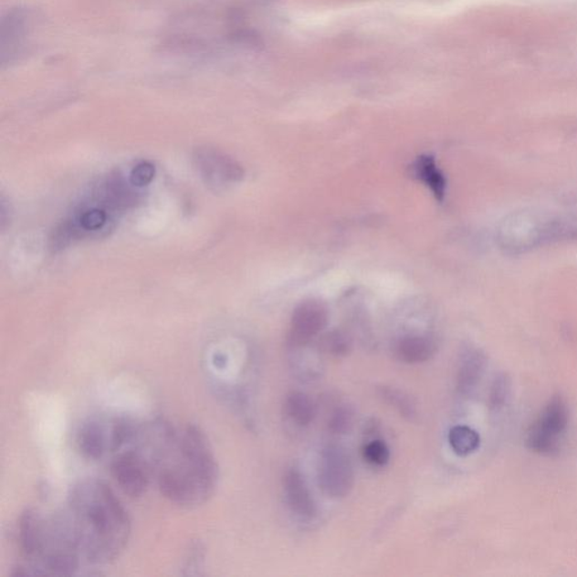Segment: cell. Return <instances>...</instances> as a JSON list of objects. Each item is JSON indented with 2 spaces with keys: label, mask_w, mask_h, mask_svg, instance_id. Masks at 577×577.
<instances>
[{
  "label": "cell",
  "mask_w": 577,
  "mask_h": 577,
  "mask_svg": "<svg viewBox=\"0 0 577 577\" xmlns=\"http://www.w3.org/2000/svg\"><path fill=\"white\" fill-rule=\"evenodd\" d=\"M329 324V310L319 301L302 302L293 312L288 344L300 348L310 342L326 329Z\"/></svg>",
  "instance_id": "ba28073f"
},
{
  "label": "cell",
  "mask_w": 577,
  "mask_h": 577,
  "mask_svg": "<svg viewBox=\"0 0 577 577\" xmlns=\"http://www.w3.org/2000/svg\"><path fill=\"white\" fill-rule=\"evenodd\" d=\"M204 158V168L206 171V176L209 179H223V180H232L236 181L240 179L243 176V172L240 170V167L236 165L233 161L228 160V158L221 157L219 155H205Z\"/></svg>",
  "instance_id": "9a60e30c"
},
{
  "label": "cell",
  "mask_w": 577,
  "mask_h": 577,
  "mask_svg": "<svg viewBox=\"0 0 577 577\" xmlns=\"http://www.w3.org/2000/svg\"><path fill=\"white\" fill-rule=\"evenodd\" d=\"M508 380L504 377L495 380L492 393H490V402H492L493 407H501V405H503L505 402V399H507L508 397Z\"/></svg>",
  "instance_id": "603a6c76"
},
{
  "label": "cell",
  "mask_w": 577,
  "mask_h": 577,
  "mask_svg": "<svg viewBox=\"0 0 577 577\" xmlns=\"http://www.w3.org/2000/svg\"><path fill=\"white\" fill-rule=\"evenodd\" d=\"M413 174L418 181L429 187L437 200H444L446 190V180L444 173L437 167L435 158L425 155L417 158L413 165Z\"/></svg>",
  "instance_id": "4fadbf2b"
},
{
  "label": "cell",
  "mask_w": 577,
  "mask_h": 577,
  "mask_svg": "<svg viewBox=\"0 0 577 577\" xmlns=\"http://www.w3.org/2000/svg\"><path fill=\"white\" fill-rule=\"evenodd\" d=\"M107 221V215L103 211L93 209L88 211L80 218V224L86 230H98L103 227Z\"/></svg>",
  "instance_id": "7402d4cb"
},
{
  "label": "cell",
  "mask_w": 577,
  "mask_h": 577,
  "mask_svg": "<svg viewBox=\"0 0 577 577\" xmlns=\"http://www.w3.org/2000/svg\"><path fill=\"white\" fill-rule=\"evenodd\" d=\"M64 511L85 562L107 565L126 550L131 522L123 504L102 480L77 483Z\"/></svg>",
  "instance_id": "7a4b0ae2"
},
{
  "label": "cell",
  "mask_w": 577,
  "mask_h": 577,
  "mask_svg": "<svg viewBox=\"0 0 577 577\" xmlns=\"http://www.w3.org/2000/svg\"><path fill=\"white\" fill-rule=\"evenodd\" d=\"M18 540L27 561L17 567L18 576L74 575L84 561L65 511L26 509L19 519Z\"/></svg>",
  "instance_id": "3957f363"
},
{
  "label": "cell",
  "mask_w": 577,
  "mask_h": 577,
  "mask_svg": "<svg viewBox=\"0 0 577 577\" xmlns=\"http://www.w3.org/2000/svg\"><path fill=\"white\" fill-rule=\"evenodd\" d=\"M435 352V344L430 338L423 335H407L398 341L396 355L407 364H418L430 360Z\"/></svg>",
  "instance_id": "7c38bea8"
},
{
  "label": "cell",
  "mask_w": 577,
  "mask_h": 577,
  "mask_svg": "<svg viewBox=\"0 0 577 577\" xmlns=\"http://www.w3.org/2000/svg\"><path fill=\"white\" fill-rule=\"evenodd\" d=\"M147 460L163 498L182 508H195L213 497L219 469L208 437L198 426L176 427L156 421L139 427L133 439Z\"/></svg>",
  "instance_id": "6da1fadb"
},
{
  "label": "cell",
  "mask_w": 577,
  "mask_h": 577,
  "mask_svg": "<svg viewBox=\"0 0 577 577\" xmlns=\"http://www.w3.org/2000/svg\"><path fill=\"white\" fill-rule=\"evenodd\" d=\"M380 396L388 404H391L392 406L395 407L396 410L401 413L404 417H407L408 420H413V418L416 416L414 404L412 403L411 399L408 398L405 393L396 391V389L383 387L382 391H380Z\"/></svg>",
  "instance_id": "e0dca14e"
},
{
  "label": "cell",
  "mask_w": 577,
  "mask_h": 577,
  "mask_svg": "<svg viewBox=\"0 0 577 577\" xmlns=\"http://www.w3.org/2000/svg\"><path fill=\"white\" fill-rule=\"evenodd\" d=\"M449 444L456 455L465 456L474 454L479 448L480 437L471 427L456 425L449 432Z\"/></svg>",
  "instance_id": "2e32d148"
},
{
  "label": "cell",
  "mask_w": 577,
  "mask_h": 577,
  "mask_svg": "<svg viewBox=\"0 0 577 577\" xmlns=\"http://www.w3.org/2000/svg\"><path fill=\"white\" fill-rule=\"evenodd\" d=\"M363 458L368 464L372 466L387 465L389 459H391V451H389L388 446L384 444L383 440H373L364 446L362 450Z\"/></svg>",
  "instance_id": "ac0fdd59"
},
{
  "label": "cell",
  "mask_w": 577,
  "mask_h": 577,
  "mask_svg": "<svg viewBox=\"0 0 577 577\" xmlns=\"http://www.w3.org/2000/svg\"><path fill=\"white\" fill-rule=\"evenodd\" d=\"M40 16L35 9L16 6L8 9L0 21V65L9 68L31 54Z\"/></svg>",
  "instance_id": "277c9868"
},
{
  "label": "cell",
  "mask_w": 577,
  "mask_h": 577,
  "mask_svg": "<svg viewBox=\"0 0 577 577\" xmlns=\"http://www.w3.org/2000/svg\"><path fill=\"white\" fill-rule=\"evenodd\" d=\"M487 358L482 351L469 348L461 355L456 384L460 393H469L477 386L484 373Z\"/></svg>",
  "instance_id": "8fae6325"
},
{
  "label": "cell",
  "mask_w": 577,
  "mask_h": 577,
  "mask_svg": "<svg viewBox=\"0 0 577 577\" xmlns=\"http://www.w3.org/2000/svg\"><path fill=\"white\" fill-rule=\"evenodd\" d=\"M283 488L288 508L296 516L311 519L315 517L317 509L314 498L308 488L307 484L299 471L288 470L283 477Z\"/></svg>",
  "instance_id": "9c48e42d"
},
{
  "label": "cell",
  "mask_w": 577,
  "mask_h": 577,
  "mask_svg": "<svg viewBox=\"0 0 577 577\" xmlns=\"http://www.w3.org/2000/svg\"><path fill=\"white\" fill-rule=\"evenodd\" d=\"M285 410L293 423L299 426L309 425L316 416V407L304 393L293 392L286 398Z\"/></svg>",
  "instance_id": "5bb4252c"
},
{
  "label": "cell",
  "mask_w": 577,
  "mask_h": 577,
  "mask_svg": "<svg viewBox=\"0 0 577 577\" xmlns=\"http://www.w3.org/2000/svg\"><path fill=\"white\" fill-rule=\"evenodd\" d=\"M569 422L570 413L564 399L552 398L527 433L528 448L540 455L555 454L560 450Z\"/></svg>",
  "instance_id": "5b68a950"
},
{
  "label": "cell",
  "mask_w": 577,
  "mask_h": 577,
  "mask_svg": "<svg viewBox=\"0 0 577 577\" xmlns=\"http://www.w3.org/2000/svg\"><path fill=\"white\" fill-rule=\"evenodd\" d=\"M323 348L327 353L333 357L341 358L348 355L351 351V342L348 336L341 331H331L323 339Z\"/></svg>",
  "instance_id": "d6986e66"
},
{
  "label": "cell",
  "mask_w": 577,
  "mask_h": 577,
  "mask_svg": "<svg viewBox=\"0 0 577 577\" xmlns=\"http://www.w3.org/2000/svg\"><path fill=\"white\" fill-rule=\"evenodd\" d=\"M110 433L112 425L108 429L98 421L85 423L77 437V444L85 458L99 460L110 452Z\"/></svg>",
  "instance_id": "30bf717a"
},
{
  "label": "cell",
  "mask_w": 577,
  "mask_h": 577,
  "mask_svg": "<svg viewBox=\"0 0 577 577\" xmlns=\"http://www.w3.org/2000/svg\"><path fill=\"white\" fill-rule=\"evenodd\" d=\"M110 474L120 489L130 498H141L151 484L152 473L136 448L117 452L110 463Z\"/></svg>",
  "instance_id": "52a82bcc"
},
{
  "label": "cell",
  "mask_w": 577,
  "mask_h": 577,
  "mask_svg": "<svg viewBox=\"0 0 577 577\" xmlns=\"http://www.w3.org/2000/svg\"><path fill=\"white\" fill-rule=\"evenodd\" d=\"M317 479L329 498H345L351 492L354 484L353 466L342 446L330 445L321 451Z\"/></svg>",
  "instance_id": "8992f818"
},
{
  "label": "cell",
  "mask_w": 577,
  "mask_h": 577,
  "mask_svg": "<svg viewBox=\"0 0 577 577\" xmlns=\"http://www.w3.org/2000/svg\"><path fill=\"white\" fill-rule=\"evenodd\" d=\"M155 177V167L151 163H142L133 168L131 173V183L136 186L149 184Z\"/></svg>",
  "instance_id": "44dd1931"
},
{
  "label": "cell",
  "mask_w": 577,
  "mask_h": 577,
  "mask_svg": "<svg viewBox=\"0 0 577 577\" xmlns=\"http://www.w3.org/2000/svg\"><path fill=\"white\" fill-rule=\"evenodd\" d=\"M353 414L350 408L341 406L331 413L329 418V429L335 435H344L352 426Z\"/></svg>",
  "instance_id": "ffe728a7"
}]
</instances>
